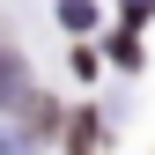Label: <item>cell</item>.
<instances>
[{"label":"cell","instance_id":"2","mask_svg":"<svg viewBox=\"0 0 155 155\" xmlns=\"http://www.w3.org/2000/svg\"><path fill=\"white\" fill-rule=\"evenodd\" d=\"M59 22H67V30H89V22H96V8H89V0H67V8H59Z\"/></svg>","mask_w":155,"mask_h":155},{"label":"cell","instance_id":"1","mask_svg":"<svg viewBox=\"0 0 155 155\" xmlns=\"http://www.w3.org/2000/svg\"><path fill=\"white\" fill-rule=\"evenodd\" d=\"M0 111H15L30 133H52V126H59L52 96H37V89H30V74H22V52H8V45H0Z\"/></svg>","mask_w":155,"mask_h":155},{"label":"cell","instance_id":"3","mask_svg":"<svg viewBox=\"0 0 155 155\" xmlns=\"http://www.w3.org/2000/svg\"><path fill=\"white\" fill-rule=\"evenodd\" d=\"M96 148V118H74V140H67V155H89Z\"/></svg>","mask_w":155,"mask_h":155}]
</instances>
